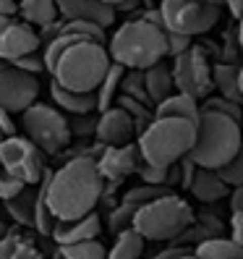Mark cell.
<instances>
[{
    "mask_svg": "<svg viewBox=\"0 0 243 259\" xmlns=\"http://www.w3.org/2000/svg\"><path fill=\"white\" fill-rule=\"evenodd\" d=\"M39 191L58 220H79L94 212L105 191V178L94 157H71L55 173L44 170Z\"/></svg>",
    "mask_w": 243,
    "mask_h": 259,
    "instance_id": "cell-1",
    "label": "cell"
},
{
    "mask_svg": "<svg viewBox=\"0 0 243 259\" xmlns=\"http://www.w3.org/2000/svg\"><path fill=\"white\" fill-rule=\"evenodd\" d=\"M113 63L128 71H147L168 58V32L147 19H131L115 29L108 42Z\"/></svg>",
    "mask_w": 243,
    "mask_h": 259,
    "instance_id": "cell-2",
    "label": "cell"
},
{
    "mask_svg": "<svg viewBox=\"0 0 243 259\" xmlns=\"http://www.w3.org/2000/svg\"><path fill=\"white\" fill-rule=\"evenodd\" d=\"M110 66H113V58H110L108 48H105V42L79 39L63 50L55 68L50 71V76L63 89L86 95V92H97L100 89Z\"/></svg>",
    "mask_w": 243,
    "mask_h": 259,
    "instance_id": "cell-3",
    "label": "cell"
},
{
    "mask_svg": "<svg viewBox=\"0 0 243 259\" xmlns=\"http://www.w3.org/2000/svg\"><path fill=\"white\" fill-rule=\"evenodd\" d=\"M141 162L155 167H173L191 155L196 144V126L183 118H155L139 134Z\"/></svg>",
    "mask_w": 243,
    "mask_h": 259,
    "instance_id": "cell-4",
    "label": "cell"
},
{
    "mask_svg": "<svg viewBox=\"0 0 243 259\" xmlns=\"http://www.w3.org/2000/svg\"><path fill=\"white\" fill-rule=\"evenodd\" d=\"M243 149V131L240 120L227 118L220 113L202 110V120L196 126V144L191 149V160L207 167V170H220Z\"/></svg>",
    "mask_w": 243,
    "mask_h": 259,
    "instance_id": "cell-5",
    "label": "cell"
},
{
    "mask_svg": "<svg viewBox=\"0 0 243 259\" xmlns=\"http://www.w3.org/2000/svg\"><path fill=\"white\" fill-rule=\"evenodd\" d=\"M196 215L186 199L168 194L136 209L133 231L144 241H178L193 225Z\"/></svg>",
    "mask_w": 243,
    "mask_h": 259,
    "instance_id": "cell-6",
    "label": "cell"
},
{
    "mask_svg": "<svg viewBox=\"0 0 243 259\" xmlns=\"http://www.w3.org/2000/svg\"><path fill=\"white\" fill-rule=\"evenodd\" d=\"M21 128L24 136L32 144H37L44 155H58L60 149H66L71 142V126L68 118L53 105L34 102L32 108L21 113Z\"/></svg>",
    "mask_w": 243,
    "mask_h": 259,
    "instance_id": "cell-7",
    "label": "cell"
},
{
    "mask_svg": "<svg viewBox=\"0 0 243 259\" xmlns=\"http://www.w3.org/2000/svg\"><path fill=\"white\" fill-rule=\"evenodd\" d=\"M160 16L165 32L199 37L217 26L220 6L209 0H160Z\"/></svg>",
    "mask_w": 243,
    "mask_h": 259,
    "instance_id": "cell-8",
    "label": "cell"
},
{
    "mask_svg": "<svg viewBox=\"0 0 243 259\" xmlns=\"http://www.w3.org/2000/svg\"><path fill=\"white\" fill-rule=\"evenodd\" d=\"M42 155L44 152L37 144L29 142L26 136H8V139H3V144H0V167H3L8 176L19 178L21 184L34 186L44 178Z\"/></svg>",
    "mask_w": 243,
    "mask_h": 259,
    "instance_id": "cell-9",
    "label": "cell"
},
{
    "mask_svg": "<svg viewBox=\"0 0 243 259\" xmlns=\"http://www.w3.org/2000/svg\"><path fill=\"white\" fill-rule=\"evenodd\" d=\"M173 79H175V92H183L193 100H207L215 89L212 81V63L202 48H191L183 55L173 58Z\"/></svg>",
    "mask_w": 243,
    "mask_h": 259,
    "instance_id": "cell-10",
    "label": "cell"
},
{
    "mask_svg": "<svg viewBox=\"0 0 243 259\" xmlns=\"http://www.w3.org/2000/svg\"><path fill=\"white\" fill-rule=\"evenodd\" d=\"M39 76H32L16 66L0 71V108L8 113H24L39 97Z\"/></svg>",
    "mask_w": 243,
    "mask_h": 259,
    "instance_id": "cell-11",
    "label": "cell"
},
{
    "mask_svg": "<svg viewBox=\"0 0 243 259\" xmlns=\"http://www.w3.org/2000/svg\"><path fill=\"white\" fill-rule=\"evenodd\" d=\"M42 50L39 32L19 16H0V60L16 63L19 58Z\"/></svg>",
    "mask_w": 243,
    "mask_h": 259,
    "instance_id": "cell-12",
    "label": "cell"
},
{
    "mask_svg": "<svg viewBox=\"0 0 243 259\" xmlns=\"http://www.w3.org/2000/svg\"><path fill=\"white\" fill-rule=\"evenodd\" d=\"M136 134H139L136 120L123 108H118V105H113V108H108V110H102L100 118H97L94 139L102 147H123V144H131V139H133Z\"/></svg>",
    "mask_w": 243,
    "mask_h": 259,
    "instance_id": "cell-13",
    "label": "cell"
},
{
    "mask_svg": "<svg viewBox=\"0 0 243 259\" xmlns=\"http://www.w3.org/2000/svg\"><path fill=\"white\" fill-rule=\"evenodd\" d=\"M141 155H139V144H123V147H105L97 157V170L105 181L110 184H120L123 178L139 170Z\"/></svg>",
    "mask_w": 243,
    "mask_h": 259,
    "instance_id": "cell-14",
    "label": "cell"
},
{
    "mask_svg": "<svg viewBox=\"0 0 243 259\" xmlns=\"http://www.w3.org/2000/svg\"><path fill=\"white\" fill-rule=\"evenodd\" d=\"M58 11L66 21H92L102 29L115 24V8L102 0H58Z\"/></svg>",
    "mask_w": 243,
    "mask_h": 259,
    "instance_id": "cell-15",
    "label": "cell"
},
{
    "mask_svg": "<svg viewBox=\"0 0 243 259\" xmlns=\"http://www.w3.org/2000/svg\"><path fill=\"white\" fill-rule=\"evenodd\" d=\"M102 233V220L97 212L79 220H58L55 231H53V241L58 246H71V243H81V241H94Z\"/></svg>",
    "mask_w": 243,
    "mask_h": 259,
    "instance_id": "cell-16",
    "label": "cell"
},
{
    "mask_svg": "<svg viewBox=\"0 0 243 259\" xmlns=\"http://www.w3.org/2000/svg\"><path fill=\"white\" fill-rule=\"evenodd\" d=\"M230 186L220 178L217 170H207V167H196V173L188 184V194L202 204H217L225 196H230Z\"/></svg>",
    "mask_w": 243,
    "mask_h": 259,
    "instance_id": "cell-17",
    "label": "cell"
},
{
    "mask_svg": "<svg viewBox=\"0 0 243 259\" xmlns=\"http://www.w3.org/2000/svg\"><path fill=\"white\" fill-rule=\"evenodd\" d=\"M50 95L55 100V105L68 115H89L97 113V92H71V89H63L58 81H50Z\"/></svg>",
    "mask_w": 243,
    "mask_h": 259,
    "instance_id": "cell-18",
    "label": "cell"
},
{
    "mask_svg": "<svg viewBox=\"0 0 243 259\" xmlns=\"http://www.w3.org/2000/svg\"><path fill=\"white\" fill-rule=\"evenodd\" d=\"M155 118H183V120H191L193 126H199L202 105H199V100H193L183 92H173L168 100L155 108Z\"/></svg>",
    "mask_w": 243,
    "mask_h": 259,
    "instance_id": "cell-19",
    "label": "cell"
},
{
    "mask_svg": "<svg viewBox=\"0 0 243 259\" xmlns=\"http://www.w3.org/2000/svg\"><path fill=\"white\" fill-rule=\"evenodd\" d=\"M144 84H147V95H149V102L157 105L165 102L173 92H175V79H173V66H168L162 60V63L152 66L144 71Z\"/></svg>",
    "mask_w": 243,
    "mask_h": 259,
    "instance_id": "cell-20",
    "label": "cell"
},
{
    "mask_svg": "<svg viewBox=\"0 0 243 259\" xmlns=\"http://www.w3.org/2000/svg\"><path fill=\"white\" fill-rule=\"evenodd\" d=\"M19 19H24L26 24H32L37 32L44 26H50L60 19L58 11V0H19Z\"/></svg>",
    "mask_w": 243,
    "mask_h": 259,
    "instance_id": "cell-21",
    "label": "cell"
},
{
    "mask_svg": "<svg viewBox=\"0 0 243 259\" xmlns=\"http://www.w3.org/2000/svg\"><path fill=\"white\" fill-rule=\"evenodd\" d=\"M238 76H240V63H225V60H220V63L212 66V81H215L217 95H222L227 100H235V102L243 105Z\"/></svg>",
    "mask_w": 243,
    "mask_h": 259,
    "instance_id": "cell-22",
    "label": "cell"
},
{
    "mask_svg": "<svg viewBox=\"0 0 243 259\" xmlns=\"http://www.w3.org/2000/svg\"><path fill=\"white\" fill-rule=\"evenodd\" d=\"M193 254L199 259H243V243L235 238H207L199 246H193Z\"/></svg>",
    "mask_w": 243,
    "mask_h": 259,
    "instance_id": "cell-23",
    "label": "cell"
},
{
    "mask_svg": "<svg viewBox=\"0 0 243 259\" xmlns=\"http://www.w3.org/2000/svg\"><path fill=\"white\" fill-rule=\"evenodd\" d=\"M37 199H39V189H32V186H26L21 194H16L13 199L6 202V209H8V215L21 223V225H29V228H34V209H37Z\"/></svg>",
    "mask_w": 243,
    "mask_h": 259,
    "instance_id": "cell-24",
    "label": "cell"
},
{
    "mask_svg": "<svg viewBox=\"0 0 243 259\" xmlns=\"http://www.w3.org/2000/svg\"><path fill=\"white\" fill-rule=\"evenodd\" d=\"M126 71L128 68H123L120 63H113L110 66L108 76L102 79V84L97 89V113H102V110H108V108H113V105H115V100L120 95V81H123Z\"/></svg>",
    "mask_w": 243,
    "mask_h": 259,
    "instance_id": "cell-25",
    "label": "cell"
},
{
    "mask_svg": "<svg viewBox=\"0 0 243 259\" xmlns=\"http://www.w3.org/2000/svg\"><path fill=\"white\" fill-rule=\"evenodd\" d=\"M141 251H144V238L133 228H128V231L115 236V243L108 251V259H139Z\"/></svg>",
    "mask_w": 243,
    "mask_h": 259,
    "instance_id": "cell-26",
    "label": "cell"
},
{
    "mask_svg": "<svg viewBox=\"0 0 243 259\" xmlns=\"http://www.w3.org/2000/svg\"><path fill=\"white\" fill-rule=\"evenodd\" d=\"M168 194H175L173 189H168V186H152V184H141V186H133V189H128L126 194H123V204H128V207H133V209H139V207H144V204H149V202H155V199H160V196H168Z\"/></svg>",
    "mask_w": 243,
    "mask_h": 259,
    "instance_id": "cell-27",
    "label": "cell"
},
{
    "mask_svg": "<svg viewBox=\"0 0 243 259\" xmlns=\"http://www.w3.org/2000/svg\"><path fill=\"white\" fill-rule=\"evenodd\" d=\"M60 259H108V249L94 238V241H81L71 246H58Z\"/></svg>",
    "mask_w": 243,
    "mask_h": 259,
    "instance_id": "cell-28",
    "label": "cell"
},
{
    "mask_svg": "<svg viewBox=\"0 0 243 259\" xmlns=\"http://www.w3.org/2000/svg\"><path fill=\"white\" fill-rule=\"evenodd\" d=\"M202 110H209V113H220V115H227V118H235L243 123V105L235 102V100H227L222 95H209L204 102H202Z\"/></svg>",
    "mask_w": 243,
    "mask_h": 259,
    "instance_id": "cell-29",
    "label": "cell"
},
{
    "mask_svg": "<svg viewBox=\"0 0 243 259\" xmlns=\"http://www.w3.org/2000/svg\"><path fill=\"white\" fill-rule=\"evenodd\" d=\"M120 95H128L139 102H149V95H147V84H144V71H126L123 81H120Z\"/></svg>",
    "mask_w": 243,
    "mask_h": 259,
    "instance_id": "cell-30",
    "label": "cell"
},
{
    "mask_svg": "<svg viewBox=\"0 0 243 259\" xmlns=\"http://www.w3.org/2000/svg\"><path fill=\"white\" fill-rule=\"evenodd\" d=\"M58 225V218L53 215V209L47 207V202H44V194L39 191V199H37V209H34V231L42 233V236H53Z\"/></svg>",
    "mask_w": 243,
    "mask_h": 259,
    "instance_id": "cell-31",
    "label": "cell"
},
{
    "mask_svg": "<svg viewBox=\"0 0 243 259\" xmlns=\"http://www.w3.org/2000/svg\"><path fill=\"white\" fill-rule=\"evenodd\" d=\"M133 218H136V209L120 202V204L110 212V231H113L115 236L123 233V231H128V228H133Z\"/></svg>",
    "mask_w": 243,
    "mask_h": 259,
    "instance_id": "cell-32",
    "label": "cell"
},
{
    "mask_svg": "<svg viewBox=\"0 0 243 259\" xmlns=\"http://www.w3.org/2000/svg\"><path fill=\"white\" fill-rule=\"evenodd\" d=\"M220 178L225 181L230 189H238V186H243V149L238 152V155L227 162L225 167H220Z\"/></svg>",
    "mask_w": 243,
    "mask_h": 259,
    "instance_id": "cell-33",
    "label": "cell"
},
{
    "mask_svg": "<svg viewBox=\"0 0 243 259\" xmlns=\"http://www.w3.org/2000/svg\"><path fill=\"white\" fill-rule=\"evenodd\" d=\"M97 118H100V113L71 115V118H68L71 134H76V136H94V131H97Z\"/></svg>",
    "mask_w": 243,
    "mask_h": 259,
    "instance_id": "cell-34",
    "label": "cell"
},
{
    "mask_svg": "<svg viewBox=\"0 0 243 259\" xmlns=\"http://www.w3.org/2000/svg\"><path fill=\"white\" fill-rule=\"evenodd\" d=\"M11 66H16V68H21V71H26V73H32V76L47 73V66H44V55H42V50L29 53V55L19 58L16 63H11Z\"/></svg>",
    "mask_w": 243,
    "mask_h": 259,
    "instance_id": "cell-35",
    "label": "cell"
},
{
    "mask_svg": "<svg viewBox=\"0 0 243 259\" xmlns=\"http://www.w3.org/2000/svg\"><path fill=\"white\" fill-rule=\"evenodd\" d=\"M26 189V184H21L19 178H13V176H8L3 167H0V202H8V199H13L16 194H21Z\"/></svg>",
    "mask_w": 243,
    "mask_h": 259,
    "instance_id": "cell-36",
    "label": "cell"
},
{
    "mask_svg": "<svg viewBox=\"0 0 243 259\" xmlns=\"http://www.w3.org/2000/svg\"><path fill=\"white\" fill-rule=\"evenodd\" d=\"M191 48H193V37L168 32V55H170V58L183 55V53H186V50H191Z\"/></svg>",
    "mask_w": 243,
    "mask_h": 259,
    "instance_id": "cell-37",
    "label": "cell"
},
{
    "mask_svg": "<svg viewBox=\"0 0 243 259\" xmlns=\"http://www.w3.org/2000/svg\"><path fill=\"white\" fill-rule=\"evenodd\" d=\"M8 259H42V254H39V249L29 238H19Z\"/></svg>",
    "mask_w": 243,
    "mask_h": 259,
    "instance_id": "cell-38",
    "label": "cell"
},
{
    "mask_svg": "<svg viewBox=\"0 0 243 259\" xmlns=\"http://www.w3.org/2000/svg\"><path fill=\"white\" fill-rule=\"evenodd\" d=\"M0 131H3L6 139L8 136H16V120H13V113H8L3 108H0Z\"/></svg>",
    "mask_w": 243,
    "mask_h": 259,
    "instance_id": "cell-39",
    "label": "cell"
},
{
    "mask_svg": "<svg viewBox=\"0 0 243 259\" xmlns=\"http://www.w3.org/2000/svg\"><path fill=\"white\" fill-rule=\"evenodd\" d=\"M188 251H193V249H188V246H168V249L157 251L152 259H180V256L188 254Z\"/></svg>",
    "mask_w": 243,
    "mask_h": 259,
    "instance_id": "cell-40",
    "label": "cell"
},
{
    "mask_svg": "<svg viewBox=\"0 0 243 259\" xmlns=\"http://www.w3.org/2000/svg\"><path fill=\"white\" fill-rule=\"evenodd\" d=\"M230 231H233V236H230V238H235L238 243H243V212H233Z\"/></svg>",
    "mask_w": 243,
    "mask_h": 259,
    "instance_id": "cell-41",
    "label": "cell"
},
{
    "mask_svg": "<svg viewBox=\"0 0 243 259\" xmlns=\"http://www.w3.org/2000/svg\"><path fill=\"white\" fill-rule=\"evenodd\" d=\"M19 0H0V16H16Z\"/></svg>",
    "mask_w": 243,
    "mask_h": 259,
    "instance_id": "cell-42",
    "label": "cell"
},
{
    "mask_svg": "<svg viewBox=\"0 0 243 259\" xmlns=\"http://www.w3.org/2000/svg\"><path fill=\"white\" fill-rule=\"evenodd\" d=\"M230 209L233 212H243V186L230 191Z\"/></svg>",
    "mask_w": 243,
    "mask_h": 259,
    "instance_id": "cell-43",
    "label": "cell"
},
{
    "mask_svg": "<svg viewBox=\"0 0 243 259\" xmlns=\"http://www.w3.org/2000/svg\"><path fill=\"white\" fill-rule=\"evenodd\" d=\"M222 6L230 11V16L238 21L240 19V13H243V0H222Z\"/></svg>",
    "mask_w": 243,
    "mask_h": 259,
    "instance_id": "cell-44",
    "label": "cell"
},
{
    "mask_svg": "<svg viewBox=\"0 0 243 259\" xmlns=\"http://www.w3.org/2000/svg\"><path fill=\"white\" fill-rule=\"evenodd\" d=\"M136 6H139V0H123V3H120L115 11H133Z\"/></svg>",
    "mask_w": 243,
    "mask_h": 259,
    "instance_id": "cell-45",
    "label": "cell"
},
{
    "mask_svg": "<svg viewBox=\"0 0 243 259\" xmlns=\"http://www.w3.org/2000/svg\"><path fill=\"white\" fill-rule=\"evenodd\" d=\"M235 37H238L240 48H243V13H240V19H238V26H235Z\"/></svg>",
    "mask_w": 243,
    "mask_h": 259,
    "instance_id": "cell-46",
    "label": "cell"
},
{
    "mask_svg": "<svg viewBox=\"0 0 243 259\" xmlns=\"http://www.w3.org/2000/svg\"><path fill=\"white\" fill-rule=\"evenodd\" d=\"M238 87H240V97H243V63H240V76H238Z\"/></svg>",
    "mask_w": 243,
    "mask_h": 259,
    "instance_id": "cell-47",
    "label": "cell"
},
{
    "mask_svg": "<svg viewBox=\"0 0 243 259\" xmlns=\"http://www.w3.org/2000/svg\"><path fill=\"white\" fill-rule=\"evenodd\" d=\"M102 3H108V6H113V8H118L120 3H123V0H102Z\"/></svg>",
    "mask_w": 243,
    "mask_h": 259,
    "instance_id": "cell-48",
    "label": "cell"
},
{
    "mask_svg": "<svg viewBox=\"0 0 243 259\" xmlns=\"http://www.w3.org/2000/svg\"><path fill=\"white\" fill-rule=\"evenodd\" d=\"M6 233H8V225H6V223H3V220H0V238H3V236H6Z\"/></svg>",
    "mask_w": 243,
    "mask_h": 259,
    "instance_id": "cell-49",
    "label": "cell"
},
{
    "mask_svg": "<svg viewBox=\"0 0 243 259\" xmlns=\"http://www.w3.org/2000/svg\"><path fill=\"white\" fill-rule=\"evenodd\" d=\"M180 259H199V256H196L193 251H188V254H183V256H180Z\"/></svg>",
    "mask_w": 243,
    "mask_h": 259,
    "instance_id": "cell-50",
    "label": "cell"
},
{
    "mask_svg": "<svg viewBox=\"0 0 243 259\" xmlns=\"http://www.w3.org/2000/svg\"><path fill=\"white\" fill-rule=\"evenodd\" d=\"M209 3H215V6H222V0H209Z\"/></svg>",
    "mask_w": 243,
    "mask_h": 259,
    "instance_id": "cell-51",
    "label": "cell"
},
{
    "mask_svg": "<svg viewBox=\"0 0 243 259\" xmlns=\"http://www.w3.org/2000/svg\"><path fill=\"white\" fill-rule=\"evenodd\" d=\"M6 66H8V63H3V60H0V71H3V68H6Z\"/></svg>",
    "mask_w": 243,
    "mask_h": 259,
    "instance_id": "cell-52",
    "label": "cell"
},
{
    "mask_svg": "<svg viewBox=\"0 0 243 259\" xmlns=\"http://www.w3.org/2000/svg\"><path fill=\"white\" fill-rule=\"evenodd\" d=\"M3 139H6V136H3V131H0V144H3Z\"/></svg>",
    "mask_w": 243,
    "mask_h": 259,
    "instance_id": "cell-53",
    "label": "cell"
},
{
    "mask_svg": "<svg viewBox=\"0 0 243 259\" xmlns=\"http://www.w3.org/2000/svg\"><path fill=\"white\" fill-rule=\"evenodd\" d=\"M240 131H243V123H240Z\"/></svg>",
    "mask_w": 243,
    "mask_h": 259,
    "instance_id": "cell-54",
    "label": "cell"
}]
</instances>
